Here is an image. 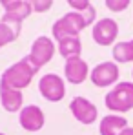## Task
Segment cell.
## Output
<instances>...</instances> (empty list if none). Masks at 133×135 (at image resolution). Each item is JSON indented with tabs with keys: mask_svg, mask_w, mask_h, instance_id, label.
<instances>
[{
	"mask_svg": "<svg viewBox=\"0 0 133 135\" xmlns=\"http://www.w3.org/2000/svg\"><path fill=\"white\" fill-rule=\"evenodd\" d=\"M124 128H128L126 117H122L119 113H110V115L102 117L100 126H98V133L100 135H119Z\"/></svg>",
	"mask_w": 133,
	"mask_h": 135,
	"instance_id": "obj_13",
	"label": "cell"
},
{
	"mask_svg": "<svg viewBox=\"0 0 133 135\" xmlns=\"http://www.w3.org/2000/svg\"><path fill=\"white\" fill-rule=\"evenodd\" d=\"M113 60L117 64H126L133 62V38L128 42H117L113 46Z\"/></svg>",
	"mask_w": 133,
	"mask_h": 135,
	"instance_id": "obj_15",
	"label": "cell"
},
{
	"mask_svg": "<svg viewBox=\"0 0 133 135\" xmlns=\"http://www.w3.org/2000/svg\"><path fill=\"white\" fill-rule=\"evenodd\" d=\"M15 2H18V0H0V6L6 9L7 6H11V4H15Z\"/></svg>",
	"mask_w": 133,
	"mask_h": 135,
	"instance_id": "obj_20",
	"label": "cell"
},
{
	"mask_svg": "<svg viewBox=\"0 0 133 135\" xmlns=\"http://www.w3.org/2000/svg\"><path fill=\"white\" fill-rule=\"evenodd\" d=\"M37 68L31 64V60L27 57L20 59L18 62H15L13 66H9L0 77V84H6L9 88L22 91L24 88H27L33 80V77L37 75Z\"/></svg>",
	"mask_w": 133,
	"mask_h": 135,
	"instance_id": "obj_2",
	"label": "cell"
},
{
	"mask_svg": "<svg viewBox=\"0 0 133 135\" xmlns=\"http://www.w3.org/2000/svg\"><path fill=\"white\" fill-rule=\"evenodd\" d=\"M120 77V69L115 60H106L100 62L89 71V79L97 88H108V86H115L119 82Z\"/></svg>",
	"mask_w": 133,
	"mask_h": 135,
	"instance_id": "obj_4",
	"label": "cell"
},
{
	"mask_svg": "<svg viewBox=\"0 0 133 135\" xmlns=\"http://www.w3.org/2000/svg\"><path fill=\"white\" fill-rule=\"evenodd\" d=\"M91 37L98 46H111L119 37V24L113 18H100L93 24Z\"/></svg>",
	"mask_w": 133,
	"mask_h": 135,
	"instance_id": "obj_7",
	"label": "cell"
},
{
	"mask_svg": "<svg viewBox=\"0 0 133 135\" xmlns=\"http://www.w3.org/2000/svg\"><path fill=\"white\" fill-rule=\"evenodd\" d=\"M33 13V7L27 0H18L11 6H7L4 9V15H2V22L7 24H15V26H20V24Z\"/></svg>",
	"mask_w": 133,
	"mask_h": 135,
	"instance_id": "obj_11",
	"label": "cell"
},
{
	"mask_svg": "<svg viewBox=\"0 0 133 135\" xmlns=\"http://www.w3.org/2000/svg\"><path fill=\"white\" fill-rule=\"evenodd\" d=\"M67 6L71 7V9H75V11H84V9H88L89 6V0H66Z\"/></svg>",
	"mask_w": 133,
	"mask_h": 135,
	"instance_id": "obj_19",
	"label": "cell"
},
{
	"mask_svg": "<svg viewBox=\"0 0 133 135\" xmlns=\"http://www.w3.org/2000/svg\"><path fill=\"white\" fill-rule=\"evenodd\" d=\"M27 2L31 4L33 13H46V11L51 9V6H53L55 0H27Z\"/></svg>",
	"mask_w": 133,
	"mask_h": 135,
	"instance_id": "obj_18",
	"label": "cell"
},
{
	"mask_svg": "<svg viewBox=\"0 0 133 135\" xmlns=\"http://www.w3.org/2000/svg\"><path fill=\"white\" fill-rule=\"evenodd\" d=\"M0 102H2V108L9 113L20 112L24 108V95L20 90H15V88H9L6 84H0Z\"/></svg>",
	"mask_w": 133,
	"mask_h": 135,
	"instance_id": "obj_12",
	"label": "cell"
},
{
	"mask_svg": "<svg viewBox=\"0 0 133 135\" xmlns=\"http://www.w3.org/2000/svg\"><path fill=\"white\" fill-rule=\"evenodd\" d=\"M58 53L64 57V59H75V57H80L82 53V42L78 37H66V38H60L58 42Z\"/></svg>",
	"mask_w": 133,
	"mask_h": 135,
	"instance_id": "obj_14",
	"label": "cell"
},
{
	"mask_svg": "<svg viewBox=\"0 0 133 135\" xmlns=\"http://www.w3.org/2000/svg\"><path fill=\"white\" fill-rule=\"evenodd\" d=\"M0 135H6V133H0Z\"/></svg>",
	"mask_w": 133,
	"mask_h": 135,
	"instance_id": "obj_22",
	"label": "cell"
},
{
	"mask_svg": "<svg viewBox=\"0 0 133 135\" xmlns=\"http://www.w3.org/2000/svg\"><path fill=\"white\" fill-rule=\"evenodd\" d=\"M64 77L69 84H82L89 77V66L88 62L80 57L67 59L64 64Z\"/></svg>",
	"mask_w": 133,
	"mask_h": 135,
	"instance_id": "obj_10",
	"label": "cell"
},
{
	"mask_svg": "<svg viewBox=\"0 0 133 135\" xmlns=\"http://www.w3.org/2000/svg\"><path fill=\"white\" fill-rule=\"evenodd\" d=\"M69 112L71 115L80 122V124H93L98 117V110L97 106L86 99V97H75L69 102Z\"/></svg>",
	"mask_w": 133,
	"mask_h": 135,
	"instance_id": "obj_8",
	"label": "cell"
},
{
	"mask_svg": "<svg viewBox=\"0 0 133 135\" xmlns=\"http://www.w3.org/2000/svg\"><path fill=\"white\" fill-rule=\"evenodd\" d=\"M53 55H55V42L49 37L42 35V37H37L33 40L31 49H29V55H26V57L31 60V64L37 69H40L42 66H46L53 59Z\"/></svg>",
	"mask_w": 133,
	"mask_h": 135,
	"instance_id": "obj_6",
	"label": "cell"
},
{
	"mask_svg": "<svg viewBox=\"0 0 133 135\" xmlns=\"http://www.w3.org/2000/svg\"><path fill=\"white\" fill-rule=\"evenodd\" d=\"M130 2L131 0H104V4H106V7L113 11V13H122V11H126L128 7H130Z\"/></svg>",
	"mask_w": 133,
	"mask_h": 135,
	"instance_id": "obj_17",
	"label": "cell"
},
{
	"mask_svg": "<svg viewBox=\"0 0 133 135\" xmlns=\"http://www.w3.org/2000/svg\"><path fill=\"white\" fill-rule=\"evenodd\" d=\"M95 22H97V9L89 6L84 11H69L64 17H60L53 24L51 33H53V38L58 42L60 38H66V37H78L82 29L93 26Z\"/></svg>",
	"mask_w": 133,
	"mask_h": 135,
	"instance_id": "obj_1",
	"label": "cell"
},
{
	"mask_svg": "<svg viewBox=\"0 0 133 135\" xmlns=\"http://www.w3.org/2000/svg\"><path fill=\"white\" fill-rule=\"evenodd\" d=\"M104 104L111 113H126L133 110V82H117L106 93Z\"/></svg>",
	"mask_w": 133,
	"mask_h": 135,
	"instance_id": "obj_3",
	"label": "cell"
},
{
	"mask_svg": "<svg viewBox=\"0 0 133 135\" xmlns=\"http://www.w3.org/2000/svg\"><path fill=\"white\" fill-rule=\"evenodd\" d=\"M119 135H133V128H130V126H128V128H124V130H122Z\"/></svg>",
	"mask_w": 133,
	"mask_h": 135,
	"instance_id": "obj_21",
	"label": "cell"
},
{
	"mask_svg": "<svg viewBox=\"0 0 133 135\" xmlns=\"http://www.w3.org/2000/svg\"><path fill=\"white\" fill-rule=\"evenodd\" d=\"M18 122L26 132H40L46 124V115L37 104H27L18 112Z\"/></svg>",
	"mask_w": 133,
	"mask_h": 135,
	"instance_id": "obj_9",
	"label": "cell"
},
{
	"mask_svg": "<svg viewBox=\"0 0 133 135\" xmlns=\"http://www.w3.org/2000/svg\"><path fill=\"white\" fill-rule=\"evenodd\" d=\"M38 91L49 102H60L66 97V84L64 79L57 73H46L38 80Z\"/></svg>",
	"mask_w": 133,
	"mask_h": 135,
	"instance_id": "obj_5",
	"label": "cell"
},
{
	"mask_svg": "<svg viewBox=\"0 0 133 135\" xmlns=\"http://www.w3.org/2000/svg\"><path fill=\"white\" fill-rule=\"evenodd\" d=\"M20 27L22 26H15V24H7V22H2L0 20V49L4 46L11 44V42H15L18 38Z\"/></svg>",
	"mask_w": 133,
	"mask_h": 135,
	"instance_id": "obj_16",
	"label": "cell"
},
{
	"mask_svg": "<svg viewBox=\"0 0 133 135\" xmlns=\"http://www.w3.org/2000/svg\"><path fill=\"white\" fill-rule=\"evenodd\" d=\"M131 77H133V71H131Z\"/></svg>",
	"mask_w": 133,
	"mask_h": 135,
	"instance_id": "obj_23",
	"label": "cell"
}]
</instances>
